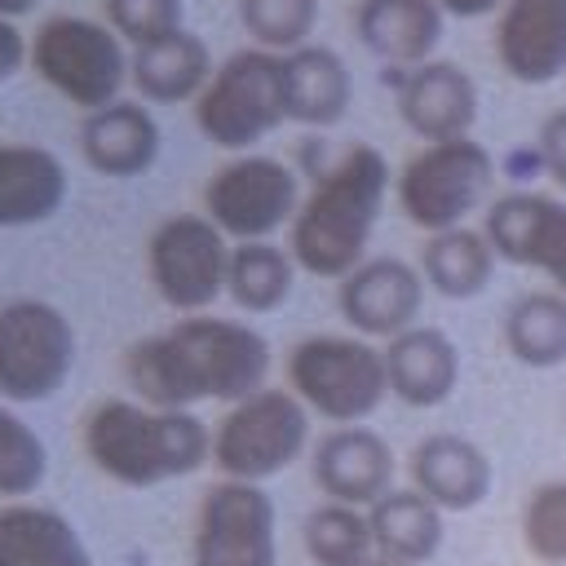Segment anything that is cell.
<instances>
[{
  "mask_svg": "<svg viewBox=\"0 0 566 566\" xmlns=\"http://www.w3.org/2000/svg\"><path fill=\"white\" fill-rule=\"evenodd\" d=\"M124 371L146 407L190 411L203 398L234 407L265 389L270 340L234 318L186 314L168 332L128 345Z\"/></svg>",
  "mask_w": 566,
  "mask_h": 566,
  "instance_id": "cell-1",
  "label": "cell"
},
{
  "mask_svg": "<svg viewBox=\"0 0 566 566\" xmlns=\"http://www.w3.org/2000/svg\"><path fill=\"white\" fill-rule=\"evenodd\" d=\"M385 155L367 142H354L332 168L314 177V190L301 199L287 234L292 261L314 279H345L349 270H358L385 208Z\"/></svg>",
  "mask_w": 566,
  "mask_h": 566,
  "instance_id": "cell-2",
  "label": "cell"
},
{
  "mask_svg": "<svg viewBox=\"0 0 566 566\" xmlns=\"http://www.w3.org/2000/svg\"><path fill=\"white\" fill-rule=\"evenodd\" d=\"M84 451L119 486H159L212 460V433L195 411L106 398L84 420Z\"/></svg>",
  "mask_w": 566,
  "mask_h": 566,
  "instance_id": "cell-3",
  "label": "cell"
},
{
  "mask_svg": "<svg viewBox=\"0 0 566 566\" xmlns=\"http://www.w3.org/2000/svg\"><path fill=\"white\" fill-rule=\"evenodd\" d=\"M287 389L336 429L358 424L389 394L385 349L363 336H305L287 354Z\"/></svg>",
  "mask_w": 566,
  "mask_h": 566,
  "instance_id": "cell-4",
  "label": "cell"
},
{
  "mask_svg": "<svg viewBox=\"0 0 566 566\" xmlns=\"http://www.w3.org/2000/svg\"><path fill=\"white\" fill-rule=\"evenodd\" d=\"M283 119H287L283 53L270 49L230 53L212 71L208 88L195 97V124L221 150H248L261 137H270Z\"/></svg>",
  "mask_w": 566,
  "mask_h": 566,
  "instance_id": "cell-5",
  "label": "cell"
},
{
  "mask_svg": "<svg viewBox=\"0 0 566 566\" xmlns=\"http://www.w3.org/2000/svg\"><path fill=\"white\" fill-rule=\"evenodd\" d=\"M128 62L133 57L124 53V40L93 18L57 13L31 35L35 75L84 115L119 102V88L128 84Z\"/></svg>",
  "mask_w": 566,
  "mask_h": 566,
  "instance_id": "cell-6",
  "label": "cell"
},
{
  "mask_svg": "<svg viewBox=\"0 0 566 566\" xmlns=\"http://www.w3.org/2000/svg\"><path fill=\"white\" fill-rule=\"evenodd\" d=\"M310 442V407L292 389H256L212 429V464L234 482L283 473Z\"/></svg>",
  "mask_w": 566,
  "mask_h": 566,
  "instance_id": "cell-7",
  "label": "cell"
},
{
  "mask_svg": "<svg viewBox=\"0 0 566 566\" xmlns=\"http://www.w3.org/2000/svg\"><path fill=\"white\" fill-rule=\"evenodd\" d=\"M491 181H495V164L482 142L473 137L429 142L398 172V208L411 226L442 234L464 226V217L486 199Z\"/></svg>",
  "mask_w": 566,
  "mask_h": 566,
  "instance_id": "cell-8",
  "label": "cell"
},
{
  "mask_svg": "<svg viewBox=\"0 0 566 566\" xmlns=\"http://www.w3.org/2000/svg\"><path fill=\"white\" fill-rule=\"evenodd\" d=\"M75 367L71 318L49 301H9L0 305V398L44 402L53 398Z\"/></svg>",
  "mask_w": 566,
  "mask_h": 566,
  "instance_id": "cell-9",
  "label": "cell"
},
{
  "mask_svg": "<svg viewBox=\"0 0 566 566\" xmlns=\"http://www.w3.org/2000/svg\"><path fill=\"white\" fill-rule=\"evenodd\" d=\"M230 243L203 212L164 217L146 243V274L177 314H203L226 292Z\"/></svg>",
  "mask_w": 566,
  "mask_h": 566,
  "instance_id": "cell-10",
  "label": "cell"
},
{
  "mask_svg": "<svg viewBox=\"0 0 566 566\" xmlns=\"http://www.w3.org/2000/svg\"><path fill=\"white\" fill-rule=\"evenodd\" d=\"M296 208H301L296 172L274 155H239L221 164L203 186V217L226 239L239 243H256L292 226Z\"/></svg>",
  "mask_w": 566,
  "mask_h": 566,
  "instance_id": "cell-11",
  "label": "cell"
},
{
  "mask_svg": "<svg viewBox=\"0 0 566 566\" xmlns=\"http://www.w3.org/2000/svg\"><path fill=\"white\" fill-rule=\"evenodd\" d=\"M195 566H279V535H274V500L256 482H217L199 500Z\"/></svg>",
  "mask_w": 566,
  "mask_h": 566,
  "instance_id": "cell-12",
  "label": "cell"
},
{
  "mask_svg": "<svg viewBox=\"0 0 566 566\" xmlns=\"http://www.w3.org/2000/svg\"><path fill=\"white\" fill-rule=\"evenodd\" d=\"M482 234L509 265H531L566 296V203L539 190H509L486 208Z\"/></svg>",
  "mask_w": 566,
  "mask_h": 566,
  "instance_id": "cell-13",
  "label": "cell"
},
{
  "mask_svg": "<svg viewBox=\"0 0 566 566\" xmlns=\"http://www.w3.org/2000/svg\"><path fill=\"white\" fill-rule=\"evenodd\" d=\"M420 301H424V274L398 256H371L358 270H349L336 287V305L345 323L380 340H394L407 327H416Z\"/></svg>",
  "mask_w": 566,
  "mask_h": 566,
  "instance_id": "cell-14",
  "label": "cell"
},
{
  "mask_svg": "<svg viewBox=\"0 0 566 566\" xmlns=\"http://www.w3.org/2000/svg\"><path fill=\"white\" fill-rule=\"evenodd\" d=\"M310 473H314V486L332 504L371 509L380 495L394 491V451L376 429L340 424L318 438Z\"/></svg>",
  "mask_w": 566,
  "mask_h": 566,
  "instance_id": "cell-15",
  "label": "cell"
},
{
  "mask_svg": "<svg viewBox=\"0 0 566 566\" xmlns=\"http://www.w3.org/2000/svg\"><path fill=\"white\" fill-rule=\"evenodd\" d=\"M394 102L402 124L424 142H451L469 137L478 119V84L455 62H420L407 66L394 84Z\"/></svg>",
  "mask_w": 566,
  "mask_h": 566,
  "instance_id": "cell-16",
  "label": "cell"
},
{
  "mask_svg": "<svg viewBox=\"0 0 566 566\" xmlns=\"http://www.w3.org/2000/svg\"><path fill=\"white\" fill-rule=\"evenodd\" d=\"M495 57L517 84H553L566 71V0H504Z\"/></svg>",
  "mask_w": 566,
  "mask_h": 566,
  "instance_id": "cell-17",
  "label": "cell"
},
{
  "mask_svg": "<svg viewBox=\"0 0 566 566\" xmlns=\"http://www.w3.org/2000/svg\"><path fill=\"white\" fill-rule=\"evenodd\" d=\"M407 473H411V486L429 504H438L442 513L478 509L491 495V482H495V469H491L486 451L473 438H460V433H429V438H420L411 447Z\"/></svg>",
  "mask_w": 566,
  "mask_h": 566,
  "instance_id": "cell-18",
  "label": "cell"
},
{
  "mask_svg": "<svg viewBox=\"0 0 566 566\" xmlns=\"http://www.w3.org/2000/svg\"><path fill=\"white\" fill-rule=\"evenodd\" d=\"M389 394L407 407H442L460 380V349L442 327H407L385 345Z\"/></svg>",
  "mask_w": 566,
  "mask_h": 566,
  "instance_id": "cell-19",
  "label": "cell"
},
{
  "mask_svg": "<svg viewBox=\"0 0 566 566\" xmlns=\"http://www.w3.org/2000/svg\"><path fill=\"white\" fill-rule=\"evenodd\" d=\"M84 164L102 177H137L159 155V124L142 102H111L80 124Z\"/></svg>",
  "mask_w": 566,
  "mask_h": 566,
  "instance_id": "cell-20",
  "label": "cell"
},
{
  "mask_svg": "<svg viewBox=\"0 0 566 566\" xmlns=\"http://www.w3.org/2000/svg\"><path fill=\"white\" fill-rule=\"evenodd\" d=\"M354 31L367 53L389 66H420L442 40L438 0H358Z\"/></svg>",
  "mask_w": 566,
  "mask_h": 566,
  "instance_id": "cell-21",
  "label": "cell"
},
{
  "mask_svg": "<svg viewBox=\"0 0 566 566\" xmlns=\"http://www.w3.org/2000/svg\"><path fill=\"white\" fill-rule=\"evenodd\" d=\"M66 199V168L53 150L0 142V226L49 221Z\"/></svg>",
  "mask_w": 566,
  "mask_h": 566,
  "instance_id": "cell-22",
  "label": "cell"
},
{
  "mask_svg": "<svg viewBox=\"0 0 566 566\" xmlns=\"http://www.w3.org/2000/svg\"><path fill=\"white\" fill-rule=\"evenodd\" d=\"M0 566H93V553L57 509L13 500L0 509Z\"/></svg>",
  "mask_w": 566,
  "mask_h": 566,
  "instance_id": "cell-23",
  "label": "cell"
},
{
  "mask_svg": "<svg viewBox=\"0 0 566 566\" xmlns=\"http://www.w3.org/2000/svg\"><path fill=\"white\" fill-rule=\"evenodd\" d=\"M283 93H287V119L310 128H332L345 119L354 84L349 66L327 44H305L283 57Z\"/></svg>",
  "mask_w": 566,
  "mask_h": 566,
  "instance_id": "cell-24",
  "label": "cell"
},
{
  "mask_svg": "<svg viewBox=\"0 0 566 566\" xmlns=\"http://www.w3.org/2000/svg\"><path fill=\"white\" fill-rule=\"evenodd\" d=\"M128 80L133 88L146 97V102H190L208 88L212 80V57H208V44L195 35V31H172L155 44H142L133 49V62H128Z\"/></svg>",
  "mask_w": 566,
  "mask_h": 566,
  "instance_id": "cell-25",
  "label": "cell"
},
{
  "mask_svg": "<svg viewBox=\"0 0 566 566\" xmlns=\"http://www.w3.org/2000/svg\"><path fill=\"white\" fill-rule=\"evenodd\" d=\"M371 522V544L380 557L402 562V566H424L442 548V509L429 504L416 486L411 491H389L367 509Z\"/></svg>",
  "mask_w": 566,
  "mask_h": 566,
  "instance_id": "cell-26",
  "label": "cell"
},
{
  "mask_svg": "<svg viewBox=\"0 0 566 566\" xmlns=\"http://www.w3.org/2000/svg\"><path fill=\"white\" fill-rule=\"evenodd\" d=\"M491 270H495V252H491L486 234L469 230V226L429 234V243L420 248V274L447 301L478 296L491 283Z\"/></svg>",
  "mask_w": 566,
  "mask_h": 566,
  "instance_id": "cell-27",
  "label": "cell"
},
{
  "mask_svg": "<svg viewBox=\"0 0 566 566\" xmlns=\"http://www.w3.org/2000/svg\"><path fill=\"white\" fill-rule=\"evenodd\" d=\"M504 345L522 367L566 363V296L562 292H522L504 310Z\"/></svg>",
  "mask_w": 566,
  "mask_h": 566,
  "instance_id": "cell-28",
  "label": "cell"
},
{
  "mask_svg": "<svg viewBox=\"0 0 566 566\" xmlns=\"http://www.w3.org/2000/svg\"><path fill=\"white\" fill-rule=\"evenodd\" d=\"M292 283H296V261L274 239H256V243H234L230 248L226 292H230V301L239 310L270 314L292 296Z\"/></svg>",
  "mask_w": 566,
  "mask_h": 566,
  "instance_id": "cell-29",
  "label": "cell"
},
{
  "mask_svg": "<svg viewBox=\"0 0 566 566\" xmlns=\"http://www.w3.org/2000/svg\"><path fill=\"white\" fill-rule=\"evenodd\" d=\"M301 539H305V553L314 566H363L376 553L367 509H349V504H332V500L305 517Z\"/></svg>",
  "mask_w": 566,
  "mask_h": 566,
  "instance_id": "cell-30",
  "label": "cell"
},
{
  "mask_svg": "<svg viewBox=\"0 0 566 566\" xmlns=\"http://www.w3.org/2000/svg\"><path fill=\"white\" fill-rule=\"evenodd\" d=\"M239 22L270 53H296L310 44L318 22V0H239Z\"/></svg>",
  "mask_w": 566,
  "mask_h": 566,
  "instance_id": "cell-31",
  "label": "cell"
},
{
  "mask_svg": "<svg viewBox=\"0 0 566 566\" xmlns=\"http://www.w3.org/2000/svg\"><path fill=\"white\" fill-rule=\"evenodd\" d=\"M522 548L539 566H566V478L539 482L522 500Z\"/></svg>",
  "mask_w": 566,
  "mask_h": 566,
  "instance_id": "cell-32",
  "label": "cell"
},
{
  "mask_svg": "<svg viewBox=\"0 0 566 566\" xmlns=\"http://www.w3.org/2000/svg\"><path fill=\"white\" fill-rule=\"evenodd\" d=\"M49 473V451L35 438V429L27 420H18L4 402H0V495L13 504L22 495H31Z\"/></svg>",
  "mask_w": 566,
  "mask_h": 566,
  "instance_id": "cell-33",
  "label": "cell"
},
{
  "mask_svg": "<svg viewBox=\"0 0 566 566\" xmlns=\"http://www.w3.org/2000/svg\"><path fill=\"white\" fill-rule=\"evenodd\" d=\"M102 13L119 40H133V49L181 31V0H102Z\"/></svg>",
  "mask_w": 566,
  "mask_h": 566,
  "instance_id": "cell-34",
  "label": "cell"
},
{
  "mask_svg": "<svg viewBox=\"0 0 566 566\" xmlns=\"http://www.w3.org/2000/svg\"><path fill=\"white\" fill-rule=\"evenodd\" d=\"M535 146H539V164H544V172H548L557 186H566V106L553 111V115L539 124Z\"/></svg>",
  "mask_w": 566,
  "mask_h": 566,
  "instance_id": "cell-35",
  "label": "cell"
},
{
  "mask_svg": "<svg viewBox=\"0 0 566 566\" xmlns=\"http://www.w3.org/2000/svg\"><path fill=\"white\" fill-rule=\"evenodd\" d=\"M22 62H31V40L13 22L0 18V84L13 80L22 71Z\"/></svg>",
  "mask_w": 566,
  "mask_h": 566,
  "instance_id": "cell-36",
  "label": "cell"
},
{
  "mask_svg": "<svg viewBox=\"0 0 566 566\" xmlns=\"http://www.w3.org/2000/svg\"><path fill=\"white\" fill-rule=\"evenodd\" d=\"M442 13H455V18H486L495 9H504V0H438Z\"/></svg>",
  "mask_w": 566,
  "mask_h": 566,
  "instance_id": "cell-37",
  "label": "cell"
},
{
  "mask_svg": "<svg viewBox=\"0 0 566 566\" xmlns=\"http://www.w3.org/2000/svg\"><path fill=\"white\" fill-rule=\"evenodd\" d=\"M31 9H35V0H0V18H4V22L22 18V13H31Z\"/></svg>",
  "mask_w": 566,
  "mask_h": 566,
  "instance_id": "cell-38",
  "label": "cell"
},
{
  "mask_svg": "<svg viewBox=\"0 0 566 566\" xmlns=\"http://www.w3.org/2000/svg\"><path fill=\"white\" fill-rule=\"evenodd\" d=\"M363 566H402V562H389V557H380V553H371Z\"/></svg>",
  "mask_w": 566,
  "mask_h": 566,
  "instance_id": "cell-39",
  "label": "cell"
}]
</instances>
